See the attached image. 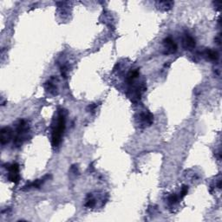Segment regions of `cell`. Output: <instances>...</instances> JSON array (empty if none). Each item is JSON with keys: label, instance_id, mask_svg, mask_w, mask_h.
<instances>
[{"label": "cell", "instance_id": "14", "mask_svg": "<svg viewBox=\"0 0 222 222\" xmlns=\"http://www.w3.org/2000/svg\"><path fill=\"white\" fill-rule=\"evenodd\" d=\"M159 4H161V7H163L164 8V10L165 11H168V10H170L171 8H172V6H173V2H160Z\"/></svg>", "mask_w": 222, "mask_h": 222}, {"label": "cell", "instance_id": "13", "mask_svg": "<svg viewBox=\"0 0 222 222\" xmlns=\"http://www.w3.org/2000/svg\"><path fill=\"white\" fill-rule=\"evenodd\" d=\"M168 203H169V205H171V206H173V205H175V204L178 202V196L175 194H171V195L168 197Z\"/></svg>", "mask_w": 222, "mask_h": 222}, {"label": "cell", "instance_id": "7", "mask_svg": "<svg viewBox=\"0 0 222 222\" xmlns=\"http://www.w3.org/2000/svg\"><path fill=\"white\" fill-rule=\"evenodd\" d=\"M49 177V175H46V176L44 177L43 179L36 180V181H33V182H31V183H30V184L24 186V187L22 188V190H23V191H25V190H28V189H30V188H39L40 187H41V185L44 182V181H45L46 179H48Z\"/></svg>", "mask_w": 222, "mask_h": 222}, {"label": "cell", "instance_id": "18", "mask_svg": "<svg viewBox=\"0 0 222 222\" xmlns=\"http://www.w3.org/2000/svg\"><path fill=\"white\" fill-rule=\"evenodd\" d=\"M71 171H73L74 173H78V168H77V166H72L71 167Z\"/></svg>", "mask_w": 222, "mask_h": 222}, {"label": "cell", "instance_id": "6", "mask_svg": "<svg viewBox=\"0 0 222 222\" xmlns=\"http://www.w3.org/2000/svg\"><path fill=\"white\" fill-rule=\"evenodd\" d=\"M140 120L142 122L143 125L147 124L148 126H150L154 122V116H153V114L148 112V111L147 112H143V113L140 115Z\"/></svg>", "mask_w": 222, "mask_h": 222}, {"label": "cell", "instance_id": "15", "mask_svg": "<svg viewBox=\"0 0 222 222\" xmlns=\"http://www.w3.org/2000/svg\"><path fill=\"white\" fill-rule=\"evenodd\" d=\"M188 187L187 186V185H184V186L181 188V193H180V198H181V199L184 198L185 196L188 194Z\"/></svg>", "mask_w": 222, "mask_h": 222}, {"label": "cell", "instance_id": "11", "mask_svg": "<svg viewBox=\"0 0 222 222\" xmlns=\"http://www.w3.org/2000/svg\"><path fill=\"white\" fill-rule=\"evenodd\" d=\"M8 180L15 184H18L20 181V174L19 173H9Z\"/></svg>", "mask_w": 222, "mask_h": 222}, {"label": "cell", "instance_id": "9", "mask_svg": "<svg viewBox=\"0 0 222 222\" xmlns=\"http://www.w3.org/2000/svg\"><path fill=\"white\" fill-rule=\"evenodd\" d=\"M138 76H139V70H138V69L133 70H130V71L128 73L126 81H127L128 83H132L135 81V79H136Z\"/></svg>", "mask_w": 222, "mask_h": 222}, {"label": "cell", "instance_id": "16", "mask_svg": "<svg viewBox=\"0 0 222 222\" xmlns=\"http://www.w3.org/2000/svg\"><path fill=\"white\" fill-rule=\"evenodd\" d=\"M96 107H97V104H96V103H92V104H90V105L88 106L87 110H88V112H94L95 110H96Z\"/></svg>", "mask_w": 222, "mask_h": 222}, {"label": "cell", "instance_id": "2", "mask_svg": "<svg viewBox=\"0 0 222 222\" xmlns=\"http://www.w3.org/2000/svg\"><path fill=\"white\" fill-rule=\"evenodd\" d=\"M30 129L29 123L25 120H20L17 126L16 129V136L14 137V145L15 147H18L23 144V141L26 139V134Z\"/></svg>", "mask_w": 222, "mask_h": 222}, {"label": "cell", "instance_id": "3", "mask_svg": "<svg viewBox=\"0 0 222 222\" xmlns=\"http://www.w3.org/2000/svg\"><path fill=\"white\" fill-rule=\"evenodd\" d=\"M12 129L9 127H4V128H1V136H0V142L2 145H5L7 143L10 142V141L12 140L13 133H12Z\"/></svg>", "mask_w": 222, "mask_h": 222}, {"label": "cell", "instance_id": "4", "mask_svg": "<svg viewBox=\"0 0 222 222\" xmlns=\"http://www.w3.org/2000/svg\"><path fill=\"white\" fill-rule=\"evenodd\" d=\"M163 44L165 46L166 49V54H172V53L176 52L177 50V45L175 44V42L173 41L171 38H166L163 40Z\"/></svg>", "mask_w": 222, "mask_h": 222}, {"label": "cell", "instance_id": "17", "mask_svg": "<svg viewBox=\"0 0 222 222\" xmlns=\"http://www.w3.org/2000/svg\"><path fill=\"white\" fill-rule=\"evenodd\" d=\"M67 71H68V70H67V68L65 66H63L61 68V74H62V75L64 76V78L67 77Z\"/></svg>", "mask_w": 222, "mask_h": 222}, {"label": "cell", "instance_id": "12", "mask_svg": "<svg viewBox=\"0 0 222 222\" xmlns=\"http://www.w3.org/2000/svg\"><path fill=\"white\" fill-rule=\"evenodd\" d=\"M95 206H96V201H95V199H93L92 194H89L87 195L85 207H89V208H92V207H94Z\"/></svg>", "mask_w": 222, "mask_h": 222}, {"label": "cell", "instance_id": "8", "mask_svg": "<svg viewBox=\"0 0 222 222\" xmlns=\"http://www.w3.org/2000/svg\"><path fill=\"white\" fill-rule=\"evenodd\" d=\"M53 80H54V78L51 77L50 80H49V81L45 83L44 86H45L46 90H48L49 93H51V94L56 95L57 94V86H56V84H55L54 82H53Z\"/></svg>", "mask_w": 222, "mask_h": 222}, {"label": "cell", "instance_id": "10", "mask_svg": "<svg viewBox=\"0 0 222 222\" xmlns=\"http://www.w3.org/2000/svg\"><path fill=\"white\" fill-rule=\"evenodd\" d=\"M206 56L208 57V59H210L212 61H217L219 59L218 52L214 50V49H207L206 50Z\"/></svg>", "mask_w": 222, "mask_h": 222}, {"label": "cell", "instance_id": "5", "mask_svg": "<svg viewBox=\"0 0 222 222\" xmlns=\"http://www.w3.org/2000/svg\"><path fill=\"white\" fill-rule=\"evenodd\" d=\"M195 39L193 38L191 35L188 34V33L185 34L184 37H183V46H184L185 49L191 50V49H193L195 47Z\"/></svg>", "mask_w": 222, "mask_h": 222}, {"label": "cell", "instance_id": "1", "mask_svg": "<svg viewBox=\"0 0 222 222\" xmlns=\"http://www.w3.org/2000/svg\"><path fill=\"white\" fill-rule=\"evenodd\" d=\"M65 121H65V113H64V110H61L58 114L57 125L53 128L52 136H51V142H52V146L54 147H57L62 142V137L64 136V132L65 130V127H66Z\"/></svg>", "mask_w": 222, "mask_h": 222}]
</instances>
